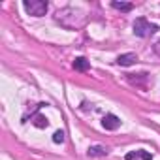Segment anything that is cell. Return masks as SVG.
<instances>
[{
    "label": "cell",
    "instance_id": "cell-1",
    "mask_svg": "<svg viewBox=\"0 0 160 160\" xmlns=\"http://www.w3.org/2000/svg\"><path fill=\"white\" fill-rule=\"evenodd\" d=\"M55 21L60 23L64 28H79L85 25V13L77 8H62L55 13Z\"/></svg>",
    "mask_w": 160,
    "mask_h": 160
},
{
    "label": "cell",
    "instance_id": "cell-2",
    "mask_svg": "<svg viewBox=\"0 0 160 160\" xmlns=\"http://www.w3.org/2000/svg\"><path fill=\"white\" fill-rule=\"evenodd\" d=\"M132 28H134V34H136V36H139V38H149V36H152V34L158 30V25L147 21L145 17H138V19L134 21Z\"/></svg>",
    "mask_w": 160,
    "mask_h": 160
},
{
    "label": "cell",
    "instance_id": "cell-3",
    "mask_svg": "<svg viewBox=\"0 0 160 160\" xmlns=\"http://www.w3.org/2000/svg\"><path fill=\"white\" fill-rule=\"evenodd\" d=\"M23 6H25L27 13L32 15V17H42V15H45V13H47V8H49L47 2H43V0H25Z\"/></svg>",
    "mask_w": 160,
    "mask_h": 160
},
{
    "label": "cell",
    "instance_id": "cell-4",
    "mask_svg": "<svg viewBox=\"0 0 160 160\" xmlns=\"http://www.w3.org/2000/svg\"><path fill=\"white\" fill-rule=\"evenodd\" d=\"M102 126H104L106 130H117V128L121 126V119H119L117 115H113V113H108V115L102 119Z\"/></svg>",
    "mask_w": 160,
    "mask_h": 160
},
{
    "label": "cell",
    "instance_id": "cell-5",
    "mask_svg": "<svg viewBox=\"0 0 160 160\" xmlns=\"http://www.w3.org/2000/svg\"><path fill=\"white\" fill-rule=\"evenodd\" d=\"M124 158L126 160H152V154L145 149H138V151H130Z\"/></svg>",
    "mask_w": 160,
    "mask_h": 160
},
{
    "label": "cell",
    "instance_id": "cell-6",
    "mask_svg": "<svg viewBox=\"0 0 160 160\" xmlns=\"http://www.w3.org/2000/svg\"><path fill=\"white\" fill-rule=\"evenodd\" d=\"M128 81L132 83V85H138V87H147V81H149V73H128Z\"/></svg>",
    "mask_w": 160,
    "mask_h": 160
},
{
    "label": "cell",
    "instance_id": "cell-7",
    "mask_svg": "<svg viewBox=\"0 0 160 160\" xmlns=\"http://www.w3.org/2000/svg\"><path fill=\"white\" fill-rule=\"evenodd\" d=\"M136 60H138L136 53H124V55H119L117 57V64L119 66H132Z\"/></svg>",
    "mask_w": 160,
    "mask_h": 160
},
{
    "label": "cell",
    "instance_id": "cell-8",
    "mask_svg": "<svg viewBox=\"0 0 160 160\" xmlns=\"http://www.w3.org/2000/svg\"><path fill=\"white\" fill-rule=\"evenodd\" d=\"M73 68H75L77 72H87V70L91 68V64H89V60H87L85 57H77V58L73 60Z\"/></svg>",
    "mask_w": 160,
    "mask_h": 160
},
{
    "label": "cell",
    "instance_id": "cell-9",
    "mask_svg": "<svg viewBox=\"0 0 160 160\" xmlns=\"http://www.w3.org/2000/svg\"><path fill=\"white\" fill-rule=\"evenodd\" d=\"M89 156H106L109 151L106 149V147H102V145H92V147H89Z\"/></svg>",
    "mask_w": 160,
    "mask_h": 160
},
{
    "label": "cell",
    "instance_id": "cell-10",
    "mask_svg": "<svg viewBox=\"0 0 160 160\" xmlns=\"http://www.w3.org/2000/svg\"><path fill=\"white\" fill-rule=\"evenodd\" d=\"M111 6L119 12H130L134 8V4H130V2H111Z\"/></svg>",
    "mask_w": 160,
    "mask_h": 160
},
{
    "label": "cell",
    "instance_id": "cell-11",
    "mask_svg": "<svg viewBox=\"0 0 160 160\" xmlns=\"http://www.w3.org/2000/svg\"><path fill=\"white\" fill-rule=\"evenodd\" d=\"M34 124H36L38 128H45V126L49 124V121H47L45 117H42V115H36V117H34Z\"/></svg>",
    "mask_w": 160,
    "mask_h": 160
},
{
    "label": "cell",
    "instance_id": "cell-12",
    "mask_svg": "<svg viewBox=\"0 0 160 160\" xmlns=\"http://www.w3.org/2000/svg\"><path fill=\"white\" fill-rule=\"evenodd\" d=\"M64 136H66L64 130H57V132L53 134V141H55V143H64Z\"/></svg>",
    "mask_w": 160,
    "mask_h": 160
},
{
    "label": "cell",
    "instance_id": "cell-13",
    "mask_svg": "<svg viewBox=\"0 0 160 160\" xmlns=\"http://www.w3.org/2000/svg\"><path fill=\"white\" fill-rule=\"evenodd\" d=\"M154 53H156V55L160 57V40H158V42L154 43Z\"/></svg>",
    "mask_w": 160,
    "mask_h": 160
}]
</instances>
